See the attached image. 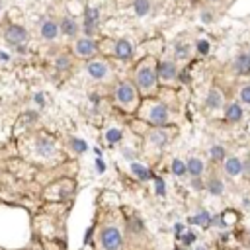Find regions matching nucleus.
<instances>
[{
	"label": "nucleus",
	"instance_id": "obj_14",
	"mask_svg": "<svg viewBox=\"0 0 250 250\" xmlns=\"http://www.w3.org/2000/svg\"><path fill=\"white\" fill-rule=\"evenodd\" d=\"M145 141L151 147H155V148H159V151H161V148H164L168 145L170 135L166 133L164 127H151L147 131V135H145Z\"/></svg>",
	"mask_w": 250,
	"mask_h": 250
},
{
	"label": "nucleus",
	"instance_id": "obj_8",
	"mask_svg": "<svg viewBox=\"0 0 250 250\" xmlns=\"http://www.w3.org/2000/svg\"><path fill=\"white\" fill-rule=\"evenodd\" d=\"M37 35L43 43H55L59 37H61V31H59V22L57 18L53 16H45L39 26H37Z\"/></svg>",
	"mask_w": 250,
	"mask_h": 250
},
{
	"label": "nucleus",
	"instance_id": "obj_29",
	"mask_svg": "<svg viewBox=\"0 0 250 250\" xmlns=\"http://www.w3.org/2000/svg\"><path fill=\"white\" fill-rule=\"evenodd\" d=\"M71 145H73V151L74 153H84L86 151V143L80 137H71Z\"/></svg>",
	"mask_w": 250,
	"mask_h": 250
},
{
	"label": "nucleus",
	"instance_id": "obj_30",
	"mask_svg": "<svg viewBox=\"0 0 250 250\" xmlns=\"http://www.w3.org/2000/svg\"><path fill=\"white\" fill-rule=\"evenodd\" d=\"M238 98H240V102H242V104L250 106V84L240 86V90H238Z\"/></svg>",
	"mask_w": 250,
	"mask_h": 250
},
{
	"label": "nucleus",
	"instance_id": "obj_12",
	"mask_svg": "<svg viewBox=\"0 0 250 250\" xmlns=\"http://www.w3.org/2000/svg\"><path fill=\"white\" fill-rule=\"evenodd\" d=\"M57 22H59V31H61V35L67 37V39H71V41H74V39L82 33L78 20H76L74 16H71V14H63Z\"/></svg>",
	"mask_w": 250,
	"mask_h": 250
},
{
	"label": "nucleus",
	"instance_id": "obj_15",
	"mask_svg": "<svg viewBox=\"0 0 250 250\" xmlns=\"http://www.w3.org/2000/svg\"><path fill=\"white\" fill-rule=\"evenodd\" d=\"M186 172L191 178H202L204 172H206V162L199 159V157H190L186 161Z\"/></svg>",
	"mask_w": 250,
	"mask_h": 250
},
{
	"label": "nucleus",
	"instance_id": "obj_32",
	"mask_svg": "<svg viewBox=\"0 0 250 250\" xmlns=\"http://www.w3.org/2000/svg\"><path fill=\"white\" fill-rule=\"evenodd\" d=\"M199 20H202V24H211L215 20V14L209 12V10H202V14H199Z\"/></svg>",
	"mask_w": 250,
	"mask_h": 250
},
{
	"label": "nucleus",
	"instance_id": "obj_22",
	"mask_svg": "<svg viewBox=\"0 0 250 250\" xmlns=\"http://www.w3.org/2000/svg\"><path fill=\"white\" fill-rule=\"evenodd\" d=\"M190 55H191V45L190 43H186V41H176L174 43V57L178 61H186V59H190Z\"/></svg>",
	"mask_w": 250,
	"mask_h": 250
},
{
	"label": "nucleus",
	"instance_id": "obj_37",
	"mask_svg": "<svg viewBox=\"0 0 250 250\" xmlns=\"http://www.w3.org/2000/svg\"><path fill=\"white\" fill-rule=\"evenodd\" d=\"M209 2H221V0H209Z\"/></svg>",
	"mask_w": 250,
	"mask_h": 250
},
{
	"label": "nucleus",
	"instance_id": "obj_27",
	"mask_svg": "<svg viewBox=\"0 0 250 250\" xmlns=\"http://www.w3.org/2000/svg\"><path fill=\"white\" fill-rule=\"evenodd\" d=\"M191 223H195V225H202V227H207V225H211V215L207 213V211H199L195 217H191L190 219Z\"/></svg>",
	"mask_w": 250,
	"mask_h": 250
},
{
	"label": "nucleus",
	"instance_id": "obj_11",
	"mask_svg": "<svg viewBox=\"0 0 250 250\" xmlns=\"http://www.w3.org/2000/svg\"><path fill=\"white\" fill-rule=\"evenodd\" d=\"M112 45H114V47H112L114 57H116L118 61H121V63H129V61H133V57H135V45H133V41H131V39H127V37H119V39H116Z\"/></svg>",
	"mask_w": 250,
	"mask_h": 250
},
{
	"label": "nucleus",
	"instance_id": "obj_23",
	"mask_svg": "<svg viewBox=\"0 0 250 250\" xmlns=\"http://www.w3.org/2000/svg\"><path fill=\"white\" fill-rule=\"evenodd\" d=\"M123 139V131L119 129V127H116V125H110L106 131H104V141H106V145H116V143H119Z\"/></svg>",
	"mask_w": 250,
	"mask_h": 250
},
{
	"label": "nucleus",
	"instance_id": "obj_9",
	"mask_svg": "<svg viewBox=\"0 0 250 250\" xmlns=\"http://www.w3.org/2000/svg\"><path fill=\"white\" fill-rule=\"evenodd\" d=\"M100 8L96 6H86L84 10V16H82V24H80V29L82 33L80 35H88V37H96L98 31H100Z\"/></svg>",
	"mask_w": 250,
	"mask_h": 250
},
{
	"label": "nucleus",
	"instance_id": "obj_26",
	"mask_svg": "<svg viewBox=\"0 0 250 250\" xmlns=\"http://www.w3.org/2000/svg\"><path fill=\"white\" fill-rule=\"evenodd\" d=\"M170 172H172L174 176H178V178L186 176V174H188V172H186V161H182V159H174V161H172V164H170Z\"/></svg>",
	"mask_w": 250,
	"mask_h": 250
},
{
	"label": "nucleus",
	"instance_id": "obj_36",
	"mask_svg": "<svg viewBox=\"0 0 250 250\" xmlns=\"http://www.w3.org/2000/svg\"><path fill=\"white\" fill-rule=\"evenodd\" d=\"M195 250H207V246H197Z\"/></svg>",
	"mask_w": 250,
	"mask_h": 250
},
{
	"label": "nucleus",
	"instance_id": "obj_20",
	"mask_svg": "<svg viewBox=\"0 0 250 250\" xmlns=\"http://www.w3.org/2000/svg\"><path fill=\"white\" fill-rule=\"evenodd\" d=\"M242 118H244V110H242L240 104L233 102V104H229V106L225 108V119H227V121L238 123V121H242Z\"/></svg>",
	"mask_w": 250,
	"mask_h": 250
},
{
	"label": "nucleus",
	"instance_id": "obj_17",
	"mask_svg": "<svg viewBox=\"0 0 250 250\" xmlns=\"http://www.w3.org/2000/svg\"><path fill=\"white\" fill-rule=\"evenodd\" d=\"M131 8L137 18H147L153 12V0H131Z\"/></svg>",
	"mask_w": 250,
	"mask_h": 250
},
{
	"label": "nucleus",
	"instance_id": "obj_34",
	"mask_svg": "<svg viewBox=\"0 0 250 250\" xmlns=\"http://www.w3.org/2000/svg\"><path fill=\"white\" fill-rule=\"evenodd\" d=\"M242 174H248L250 176V155L242 161Z\"/></svg>",
	"mask_w": 250,
	"mask_h": 250
},
{
	"label": "nucleus",
	"instance_id": "obj_39",
	"mask_svg": "<svg viewBox=\"0 0 250 250\" xmlns=\"http://www.w3.org/2000/svg\"><path fill=\"white\" fill-rule=\"evenodd\" d=\"M248 57H250V51H248Z\"/></svg>",
	"mask_w": 250,
	"mask_h": 250
},
{
	"label": "nucleus",
	"instance_id": "obj_21",
	"mask_svg": "<svg viewBox=\"0 0 250 250\" xmlns=\"http://www.w3.org/2000/svg\"><path fill=\"white\" fill-rule=\"evenodd\" d=\"M206 190H207L211 195L219 197V195L225 193V184H223V180H221L219 176H209V180L206 182Z\"/></svg>",
	"mask_w": 250,
	"mask_h": 250
},
{
	"label": "nucleus",
	"instance_id": "obj_25",
	"mask_svg": "<svg viewBox=\"0 0 250 250\" xmlns=\"http://www.w3.org/2000/svg\"><path fill=\"white\" fill-rule=\"evenodd\" d=\"M209 159L213 162H223L227 159V151H225V147L223 145H211L209 148Z\"/></svg>",
	"mask_w": 250,
	"mask_h": 250
},
{
	"label": "nucleus",
	"instance_id": "obj_13",
	"mask_svg": "<svg viewBox=\"0 0 250 250\" xmlns=\"http://www.w3.org/2000/svg\"><path fill=\"white\" fill-rule=\"evenodd\" d=\"M35 153H37V157H41V159H51L53 155H55V151H57V141L51 137V135H39L37 139H35Z\"/></svg>",
	"mask_w": 250,
	"mask_h": 250
},
{
	"label": "nucleus",
	"instance_id": "obj_28",
	"mask_svg": "<svg viewBox=\"0 0 250 250\" xmlns=\"http://www.w3.org/2000/svg\"><path fill=\"white\" fill-rule=\"evenodd\" d=\"M195 51L199 55H209L211 53V43L207 39H197L195 41Z\"/></svg>",
	"mask_w": 250,
	"mask_h": 250
},
{
	"label": "nucleus",
	"instance_id": "obj_19",
	"mask_svg": "<svg viewBox=\"0 0 250 250\" xmlns=\"http://www.w3.org/2000/svg\"><path fill=\"white\" fill-rule=\"evenodd\" d=\"M233 69L240 76L250 74V57H248V53H238L235 57V61H233Z\"/></svg>",
	"mask_w": 250,
	"mask_h": 250
},
{
	"label": "nucleus",
	"instance_id": "obj_24",
	"mask_svg": "<svg viewBox=\"0 0 250 250\" xmlns=\"http://www.w3.org/2000/svg\"><path fill=\"white\" fill-rule=\"evenodd\" d=\"M53 65H55L57 71H71L73 69V57L69 53H59L53 59Z\"/></svg>",
	"mask_w": 250,
	"mask_h": 250
},
{
	"label": "nucleus",
	"instance_id": "obj_4",
	"mask_svg": "<svg viewBox=\"0 0 250 250\" xmlns=\"http://www.w3.org/2000/svg\"><path fill=\"white\" fill-rule=\"evenodd\" d=\"M84 73L94 82H110L114 78V67L106 57H92L84 63Z\"/></svg>",
	"mask_w": 250,
	"mask_h": 250
},
{
	"label": "nucleus",
	"instance_id": "obj_7",
	"mask_svg": "<svg viewBox=\"0 0 250 250\" xmlns=\"http://www.w3.org/2000/svg\"><path fill=\"white\" fill-rule=\"evenodd\" d=\"M2 37H4V41H6L10 47H20V45H26V41H28V37H29V31H28L22 24L10 22V24L4 26Z\"/></svg>",
	"mask_w": 250,
	"mask_h": 250
},
{
	"label": "nucleus",
	"instance_id": "obj_38",
	"mask_svg": "<svg viewBox=\"0 0 250 250\" xmlns=\"http://www.w3.org/2000/svg\"><path fill=\"white\" fill-rule=\"evenodd\" d=\"M31 250H41V248H31Z\"/></svg>",
	"mask_w": 250,
	"mask_h": 250
},
{
	"label": "nucleus",
	"instance_id": "obj_3",
	"mask_svg": "<svg viewBox=\"0 0 250 250\" xmlns=\"http://www.w3.org/2000/svg\"><path fill=\"white\" fill-rule=\"evenodd\" d=\"M125 231L116 221H104L98 229L96 246L98 250H123L125 248Z\"/></svg>",
	"mask_w": 250,
	"mask_h": 250
},
{
	"label": "nucleus",
	"instance_id": "obj_35",
	"mask_svg": "<svg viewBox=\"0 0 250 250\" xmlns=\"http://www.w3.org/2000/svg\"><path fill=\"white\" fill-rule=\"evenodd\" d=\"M193 240H195V235H193V233H186L184 242H186V244H190V242H193Z\"/></svg>",
	"mask_w": 250,
	"mask_h": 250
},
{
	"label": "nucleus",
	"instance_id": "obj_1",
	"mask_svg": "<svg viewBox=\"0 0 250 250\" xmlns=\"http://www.w3.org/2000/svg\"><path fill=\"white\" fill-rule=\"evenodd\" d=\"M131 82L135 84V88L139 90L141 96H153L159 88V74H157V61L155 59H143L141 63L135 65L133 74H131Z\"/></svg>",
	"mask_w": 250,
	"mask_h": 250
},
{
	"label": "nucleus",
	"instance_id": "obj_16",
	"mask_svg": "<svg viewBox=\"0 0 250 250\" xmlns=\"http://www.w3.org/2000/svg\"><path fill=\"white\" fill-rule=\"evenodd\" d=\"M223 170H225L227 176L236 178V176L242 174V161H240L238 157H227V159L223 161Z\"/></svg>",
	"mask_w": 250,
	"mask_h": 250
},
{
	"label": "nucleus",
	"instance_id": "obj_18",
	"mask_svg": "<svg viewBox=\"0 0 250 250\" xmlns=\"http://www.w3.org/2000/svg\"><path fill=\"white\" fill-rule=\"evenodd\" d=\"M206 108L211 110V112L223 108V94H221V90L211 88V90L207 92V96H206Z\"/></svg>",
	"mask_w": 250,
	"mask_h": 250
},
{
	"label": "nucleus",
	"instance_id": "obj_6",
	"mask_svg": "<svg viewBox=\"0 0 250 250\" xmlns=\"http://www.w3.org/2000/svg\"><path fill=\"white\" fill-rule=\"evenodd\" d=\"M71 51L74 57L78 59H92V57H98L100 53V43L96 37H88V35H78L73 43H71Z\"/></svg>",
	"mask_w": 250,
	"mask_h": 250
},
{
	"label": "nucleus",
	"instance_id": "obj_33",
	"mask_svg": "<svg viewBox=\"0 0 250 250\" xmlns=\"http://www.w3.org/2000/svg\"><path fill=\"white\" fill-rule=\"evenodd\" d=\"M191 188L195 191H202V190H206V182L202 178H191Z\"/></svg>",
	"mask_w": 250,
	"mask_h": 250
},
{
	"label": "nucleus",
	"instance_id": "obj_10",
	"mask_svg": "<svg viewBox=\"0 0 250 250\" xmlns=\"http://www.w3.org/2000/svg\"><path fill=\"white\" fill-rule=\"evenodd\" d=\"M157 74H159V82H162V84L174 82L178 78V74H180L176 59H162V61H159L157 63Z\"/></svg>",
	"mask_w": 250,
	"mask_h": 250
},
{
	"label": "nucleus",
	"instance_id": "obj_5",
	"mask_svg": "<svg viewBox=\"0 0 250 250\" xmlns=\"http://www.w3.org/2000/svg\"><path fill=\"white\" fill-rule=\"evenodd\" d=\"M141 118L147 123H151L153 127H166L170 123V108L164 102H159L157 100V102H151L143 108Z\"/></svg>",
	"mask_w": 250,
	"mask_h": 250
},
{
	"label": "nucleus",
	"instance_id": "obj_31",
	"mask_svg": "<svg viewBox=\"0 0 250 250\" xmlns=\"http://www.w3.org/2000/svg\"><path fill=\"white\" fill-rule=\"evenodd\" d=\"M133 172H135V176H139L141 180L151 178V172H148L145 166H141V164H133Z\"/></svg>",
	"mask_w": 250,
	"mask_h": 250
},
{
	"label": "nucleus",
	"instance_id": "obj_2",
	"mask_svg": "<svg viewBox=\"0 0 250 250\" xmlns=\"http://www.w3.org/2000/svg\"><path fill=\"white\" fill-rule=\"evenodd\" d=\"M112 100L114 104L125 112V114H135L141 108V94L135 88V84L131 82V78H121L114 84L112 88Z\"/></svg>",
	"mask_w": 250,
	"mask_h": 250
}]
</instances>
